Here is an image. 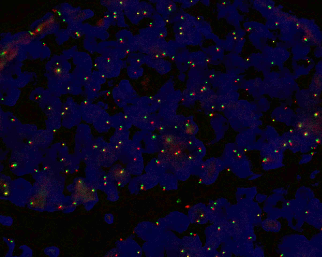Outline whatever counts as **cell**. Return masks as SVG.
I'll use <instances>...</instances> for the list:
<instances>
[{
	"label": "cell",
	"instance_id": "obj_6",
	"mask_svg": "<svg viewBox=\"0 0 322 257\" xmlns=\"http://www.w3.org/2000/svg\"><path fill=\"white\" fill-rule=\"evenodd\" d=\"M188 218L192 223L199 224L206 223L209 219L207 207L202 203L195 205L190 209Z\"/></svg>",
	"mask_w": 322,
	"mask_h": 257
},
{
	"label": "cell",
	"instance_id": "obj_11",
	"mask_svg": "<svg viewBox=\"0 0 322 257\" xmlns=\"http://www.w3.org/2000/svg\"><path fill=\"white\" fill-rule=\"evenodd\" d=\"M236 32H233L232 33V35H235V34H236Z\"/></svg>",
	"mask_w": 322,
	"mask_h": 257
},
{
	"label": "cell",
	"instance_id": "obj_7",
	"mask_svg": "<svg viewBox=\"0 0 322 257\" xmlns=\"http://www.w3.org/2000/svg\"><path fill=\"white\" fill-rule=\"evenodd\" d=\"M50 93V91L48 89H45L42 87L37 88L31 91L29 98L30 99L39 104Z\"/></svg>",
	"mask_w": 322,
	"mask_h": 257
},
{
	"label": "cell",
	"instance_id": "obj_9",
	"mask_svg": "<svg viewBox=\"0 0 322 257\" xmlns=\"http://www.w3.org/2000/svg\"><path fill=\"white\" fill-rule=\"evenodd\" d=\"M45 252L47 255L51 256H57L59 254L58 249L55 247H50L45 249Z\"/></svg>",
	"mask_w": 322,
	"mask_h": 257
},
{
	"label": "cell",
	"instance_id": "obj_5",
	"mask_svg": "<svg viewBox=\"0 0 322 257\" xmlns=\"http://www.w3.org/2000/svg\"><path fill=\"white\" fill-rule=\"evenodd\" d=\"M20 91L17 87L8 82L3 81L0 84V102L7 105H14L19 97Z\"/></svg>",
	"mask_w": 322,
	"mask_h": 257
},
{
	"label": "cell",
	"instance_id": "obj_4",
	"mask_svg": "<svg viewBox=\"0 0 322 257\" xmlns=\"http://www.w3.org/2000/svg\"><path fill=\"white\" fill-rule=\"evenodd\" d=\"M40 106L47 117L49 124H59L61 119V113L62 105L58 97L51 92L39 104Z\"/></svg>",
	"mask_w": 322,
	"mask_h": 257
},
{
	"label": "cell",
	"instance_id": "obj_8",
	"mask_svg": "<svg viewBox=\"0 0 322 257\" xmlns=\"http://www.w3.org/2000/svg\"><path fill=\"white\" fill-rule=\"evenodd\" d=\"M140 9L143 17L148 18L151 17L153 12L151 5L147 3L142 2H140Z\"/></svg>",
	"mask_w": 322,
	"mask_h": 257
},
{
	"label": "cell",
	"instance_id": "obj_1",
	"mask_svg": "<svg viewBox=\"0 0 322 257\" xmlns=\"http://www.w3.org/2000/svg\"><path fill=\"white\" fill-rule=\"evenodd\" d=\"M224 167H227L236 175L241 178L248 175L249 165L244 151L236 143L226 144L222 156Z\"/></svg>",
	"mask_w": 322,
	"mask_h": 257
},
{
	"label": "cell",
	"instance_id": "obj_10",
	"mask_svg": "<svg viewBox=\"0 0 322 257\" xmlns=\"http://www.w3.org/2000/svg\"><path fill=\"white\" fill-rule=\"evenodd\" d=\"M109 214L107 215L106 216H105V219H106L107 222H109V223H112V222L113 221V217L111 215L109 218Z\"/></svg>",
	"mask_w": 322,
	"mask_h": 257
},
{
	"label": "cell",
	"instance_id": "obj_2",
	"mask_svg": "<svg viewBox=\"0 0 322 257\" xmlns=\"http://www.w3.org/2000/svg\"><path fill=\"white\" fill-rule=\"evenodd\" d=\"M45 76L48 81V89L54 95L59 97L62 90L69 80L67 71L57 61L47 65Z\"/></svg>",
	"mask_w": 322,
	"mask_h": 257
},
{
	"label": "cell",
	"instance_id": "obj_3",
	"mask_svg": "<svg viewBox=\"0 0 322 257\" xmlns=\"http://www.w3.org/2000/svg\"><path fill=\"white\" fill-rule=\"evenodd\" d=\"M224 167L220 159L212 157L203 161L198 167L202 183L206 185L213 183Z\"/></svg>",
	"mask_w": 322,
	"mask_h": 257
}]
</instances>
